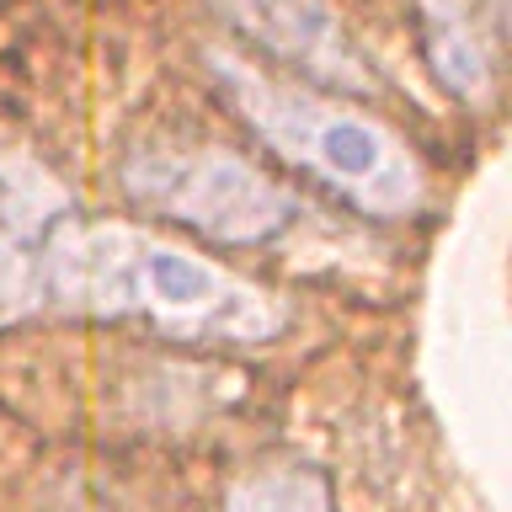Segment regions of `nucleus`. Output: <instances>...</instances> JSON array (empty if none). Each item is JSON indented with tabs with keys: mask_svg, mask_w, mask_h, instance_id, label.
I'll list each match as a JSON object with an SVG mask.
<instances>
[{
	"mask_svg": "<svg viewBox=\"0 0 512 512\" xmlns=\"http://www.w3.org/2000/svg\"><path fill=\"white\" fill-rule=\"evenodd\" d=\"M427 32V59L438 80L459 102H491L496 70H491V43L480 32L470 0H416Z\"/></svg>",
	"mask_w": 512,
	"mask_h": 512,
	"instance_id": "5",
	"label": "nucleus"
},
{
	"mask_svg": "<svg viewBox=\"0 0 512 512\" xmlns=\"http://www.w3.org/2000/svg\"><path fill=\"white\" fill-rule=\"evenodd\" d=\"M43 294L75 315H139L182 342H272L288 326V310L267 288L112 219H59L48 230Z\"/></svg>",
	"mask_w": 512,
	"mask_h": 512,
	"instance_id": "1",
	"label": "nucleus"
},
{
	"mask_svg": "<svg viewBox=\"0 0 512 512\" xmlns=\"http://www.w3.org/2000/svg\"><path fill=\"white\" fill-rule=\"evenodd\" d=\"M0 219L38 240H48L59 219H70V192L54 182L43 160H32L16 144H0Z\"/></svg>",
	"mask_w": 512,
	"mask_h": 512,
	"instance_id": "6",
	"label": "nucleus"
},
{
	"mask_svg": "<svg viewBox=\"0 0 512 512\" xmlns=\"http://www.w3.org/2000/svg\"><path fill=\"white\" fill-rule=\"evenodd\" d=\"M224 102L256 128V139L272 144L283 160L315 171L342 198H352L374 219H406L427 203V176L416 155L384 123L363 118L358 107L331 102L315 91H294L288 80L262 75L235 54H208Z\"/></svg>",
	"mask_w": 512,
	"mask_h": 512,
	"instance_id": "2",
	"label": "nucleus"
},
{
	"mask_svg": "<svg viewBox=\"0 0 512 512\" xmlns=\"http://www.w3.org/2000/svg\"><path fill=\"white\" fill-rule=\"evenodd\" d=\"M230 512H336L326 475L310 464H262L230 486Z\"/></svg>",
	"mask_w": 512,
	"mask_h": 512,
	"instance_id": "7",
	"label": "nucleus"
},
{
	"mask_svg": "<svg viewBox=\"0 0 512 512\" xmlns=\"http://www.w3.org/2000/svg\"><path fill=\"white\" fill-rule=\"evenodd\" d=\"M214 6L230 27L262 43L267 54L288 59L294 70L347 91H374V64L363 59V48L326 0H214Z\"/></svg>",
	"mask_w": 512,
	"mask_h": 512,
	"instance_id": "4",
	"label": "nucleus"
},
{
	"mask_svg": "<svg viewBox=\"0 0 512 512\" xmlns=\"http://www.w3.org/2000/svg\"><path fill=\"white\" fill-rule=\"evenodd\" d=\"M43 240L0 219V326L43 310Z\"/></svg>",
	"mask_w": 512,
	"mask_h": 512,
	"instance_id": "8",
	"label": "nucleus"
},
{
	"mask_svg": "<svg viewBox=\"0 0 512 512\" xmlns=\"http://www.w3.org/2000/svg\"><path fill=\"white\" fill-rule=\"evenodd\" d=\"M123 187L144 208L192 224L224 246H256L288 230L304 203L235 150H139L123 160Z\"/></svg>",
	"mask_w": 512,
	"mask_h": 512,
	"instance_id": "3",
	"label": "nucleus"
}]
</instances>
